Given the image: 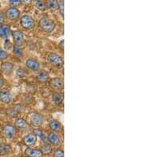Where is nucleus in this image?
Wrapping results in <instances>:
<instances>
[{"instance_id":"f257e3e1","label":"nucleus","mask_w":143,"mask_h":157,"mask_svg":"<svg viewBox=\"0 0 143 157\" xmlns=\"http://www.w3.org/2000/svg\"><path fill=\"white\" fill-rule=\"evenodd\" d=\"M39 27L41 28V29L43 32L47 33H52L56 28V25H55L54 21L50 19L49 17L47 16H42L39 20Z\"/></svg>"},{"instance_id":"f03ea898","label":"nucleus","mask_w":143,"mask_h":157,"mask_svg":"<svg viewBox=\"0 0 143 157\" xmlns=\"http://www.w3.org/2000/svg\"><path fill=\"white\" fill-rule=\"evenodd\" d=\"M20 25L25 30H30L35 26V21L29 14H24L20 18Z\"/></svg>"},{"instance_id":"7ed1b4c3","label":"nucleus","mask_w":143,"mask_h":157,"mask_svg":"<svg viewBox=\"0 0 143 157\" xmlns=\"http://www.w3.org/2000/svg\"><path fill=\"white\" fill-rule=\"evenodd\" d=\"M47 60L48 63L56 68H60L64 65V60L60 55L56 54L55 52H50L48 53L47 56Z\"/></svg>"},{"instance_id":"20e7f679","label":"nucleus","mask_w":143,"mask_h":157,"mask_svg":"<svg viewBox=\"0 0 143 157\" xmlns=\"http://www.w3.org/2000/svg\"><path fill=\"white\" fill-rule=\"evenodd\" d=\"M16 133H17V129L13 125L7 124L4 125L2 128V134L7 139H11V138L14 137Z\"/></svg>"},{"instance_id":"39448f33","label":"nucleus","mask_w":143,"mask_h":157,"mask_svg":"<svg viewBox=\"0 0 143 157\" xmlns=\"http://www.w3.org/2000/svg\"><path fill=\"white\" fill-rule=\"evenodd\" d=\"M20 10L17 7L10 6L6 10L5 16L10 21H16L20 17Z\"/></svg>"},{"instance_id":"423d86ee","label":"nucleus","mask_w":143,"mask_h":157,"mask_svg":"<svg viewBox=\"0 0 143 157\" xmlns=\"http://www.w3.org/2000/svg\"><path fill=\"white\" fill-rule=\"evenodd\" d=\"M30 122L34 127H41L44 123V118L39 113H33L30 116Z\"/></svg>"},{"instance_id":"0eeeda50","label":"nucleus","mask_w":143,"mask_h":157,"mask_svg":"<svg viewBox=\"0 0 143 157\" xmlns=\"http://www.w3.org/2000/svg\"><path fill=\"white\" fill-rule=\"evenodd\" d=\"M49 86L52 89L60 92V90L63 89L64 87V81L61 78L55 77L49 81Z\"/></svg>"},{"instance_id":"6e6552de","label":"nucleus","mask_w":143,"mask_h":157,"mask_svg":"<svg viewBox=\"0 0 143 157\" xmlns=\"http://www.w3.org/2000/svg\"><path fill=\"white\" fill-rule=\"evenodd\" d=\"M25 65H26V68L31 71H38L41 67L40 62L35 58L27 59L25 61Z\"/></svg>"},{"instance_id":"1a4fd4ad","label":"nucleus","mask_w":143,"mask_h":157,"mask_svg":"<svg viewBox=\"0 0 143 157\" xmlns=\"http://www.w3.org/2000/svg\"><path fill=\"white\" fill-rule=\"evenodd\" d=\"M47 140L50 143V144L56 146V147H58V146H60L61 144V140H60V136L54 132H50L48 134Z\"/></svg>"},{"instance_id":"9d476101","label":"nucleus","mask_w":143,"mask_h":157,"mask_svg":"<svg viewBox=\"0 0 143 157\" xmlns=\"http://www.w3.org/2000/svg\"><path fill=\"white\" fill-rule=\"evenodd\" d=\"M37 136H36L33 133L27 134V135L24 136L23 138V143L25 144L26 146H29V147L34 146L35 144H36V143H37Z\"/></svg>"},{"instance_id":"9b49d317","label":"nucleus","mask_w":143,"mask_h":157,"mask_svg":"<svg viewBox=\"0 0 143 157\" xmlns=\"http://www.w3.org/2000/svg\"><path fill=\"white\" fill-rule=\"evenodd\" d=\"M12 101V95L9 91L6 89L0 91V102L4 104H9Z\"/></svg>"},{"instance_id":"f8f14e48","label":"nucleus","mask_w":143,"mask_h":157,"mask_svg":"<svg viewBox=\"0 0 143 157\" xmlns=\"http://www.w3.org/2000/svg\"><path fill=\"white\" fill-rule=\"evenodd\" d=\"M12 36H13V39L15 43V45H19L21 46L25 41V37H24L23 33L20 30H15L12 33Z\"/></svg>"},{"instance_id":"ddd939ff","label":"nucleus","mask_w":143,"mask_h":157,"mask_svg":"<svg viewBox=\"0 0 143 157\" xmlns=\"http://www.w3.org/2000/svg\"><path fill=\"white\" fill-rule=\"evenodd\" d=\"M14 64L10 62H3L1 64V66H0L1 72H3L6 76H10V75H11L13 71H14Z\"/></svg>"},{"instance_id":"4468645a","label":"nucleus","mask_w":143,"mask_h":157,"mask_svg":"<svg viewBox=\"0 0 143 157\" xmlns=\"http://www.w3.org/2000/svg\"><path fill=\"white\" fill-rule=\"evenodd\" d=\"M25 156L27 157H43L42 151L37 148H27L25 151Z\"/></svg>"},{"instance_id":"2eb2a0df","label":"nucleus","mask_w":143,"mask_h":157,"mask_svg":"<svg viewBox=\"0 0 143 157\" xmlns=\"http://www.w3.org/2000/svg\"><path fill=\"white\" fill-rule=\"evenodd\" d=\"M48 126L52 132H60L62 129V125L56 119H51L48 121Z\"/></svg>"},{"instance_id":"dca6fc26","label":"nucleus","mask_w":143,"mask_h":157,"mask_svg":"<svg viewBox=\"0 0 143 157\" xmlns=\"http://www.w3.org/2000/svg\"><path fill=\"white\" fill-rule=\"evenodd\" d=\"M11 33V29L9 25H0V37L2 38H7Z\"/></svg>"},{"instance_id":"f3484780","label":"nucleus","mask_w":143,"mask_h":157,"mask_svg":"<svg viewBox=\"0 0 143 157\" xmlns=\"http://www.w3.org/2000/svg\"><path fill=\"white\" fill-rule=\"evenodd\" d=\"M64 96L63 92H56L52 95V101L56 106H60L64 101Z\"/></svg>"},{"instance_id":"a211bd4d","label":"nucleus","mask_w":143,"mask_h":157,"mask_svg":"<svg viewBox=\"0 0 143 157\" xmlns=\"http://www.w3.org/2000/svg\"><path fill=\"white\" fill-rule=\"evenodd\" d=\"M36 79H37V82L43 84V83L48 81V80H49V74L46 71H41V72L37 73V75L36 76Z\"/></svg>"},{"instance_id":"6ab92c4d","label":"nucleus","mask_w":143,"mask_h":157,"mask_svg":"<svg viewBox=\"0 0 143 157\" xmlns=\"http://www.w3.org/2000/svg\"><path fill=\"white\" fill-rule=\"evenodd\" d=\"M16 129H27L29 128V124L27 123V121L23 118H17L15 121V125Z\"/></svg>"},{"instance_id":"aec40b11","label":"nucleus","mask_w":143,"mask_h":157,"mask_svg":"<svg viewBox=\"0 0 143 157\" xmlns=\"http://www.w3.org/2000/svg\"><path fill=\"white\" fill-rule=\"evenodd\" d=\"M10 151H11V147H10V144L6 143L0 144V155H8Z\"/></svg>"},{"instance_id":"412c9836","label":"nucleus","mask_w":143,"mask_h":157,"mask_svg":"<svg viewBox=\"0 0 143 157\" xmlns=\"http://www.w3.org/2000/svg\"><path fill=\"white\" fill-rule=\"evenodd\" d=\"M33 133H34L37 136H39L40 139H41L43 142L47 143V141H48V140H47V136H46V134L44 133V132L43 131V130L40 129H36L33 130Z\"/></svg>"},{"instance_id":"4be33fe9","label":"nucleus","mask_w":143,"mask_h":157,"mask_svg":"<svg viewBox=\"0 0 143 157\" xmlns=\"http://www.w3.org/2000/svg\"><path fill=\"white\" fill-rule=\"evenodd\" d=\"M13 53H14V56H16L18 58H21L23 56V49L19 45H15L14 44L13 45Z\"/></svg>"},{"instance_id":"5701e85b","label":"nucleus","mask_w":143,"mask_h":157,"mask_svg":"<svg viewBox=\"0 0 143 157\" xmlns=\"http://www.w3.org/2000/svg\"><path fill=\"white\" fill-rule=\"evenodd\" d=\"M40 150L42 151L43 155H49L50 153H52V147L50 144L47 143L43 144Z\"/></svg>"},{"instance_id":"b1692460","label":"nucleus","mask_w":143,"mask_h":157,"mask_svg":"<svg viewBox=\"0 0 143 157\" xmlns=\"http://www.w3.org/2000/svg\"><path fill=\"white\" fill-rule=\"evenodd\" d=\"M20 112V110L18 109H17V107H11V108H9L6 110V114H7L8 116L11 117V118H16L18 114V113Z\"/></svg>"},{"instance_id":"393cba45","label":"nucleus","mask_w":143,"mask_h":157,"mask_svg":"<svg viewBox=\"0 0 143 157\" xmlns=\"http://www.w3.org/2000/svg\"><path fill=\"white\" fill-rule=\"evenodd\" d=\"M35 6L37 7V10H41V11H45L48 8L47 4L43 1H40V0H37L35 2Z\"/></svg>"},{"instance_id":"a878e982","label":"nucleus","mask_w":143,"mask_h":157,"mask_svg":"<svg viewBox=\"0 0 143 157\" xmlns=\"http://www.w3.org/2000/svg\"><path fill=\"white\" fill-rule=\"evenodd\" d=\"M47 6L52 10H58V1H56V0H49L48 3H47Z\"/></svg>"},{"instance_id":"bb28decb","label":"nucleus","mask_w":143,"mask_h":157,"mask_svg":"<svg viewBox=\"0 0 143 157\" xmlns=\"http://www.w3.org/2000/svg\"><path fill=\"white\" fill-rule=\"evenodd\" d=\"M16 75H17V77L24 78L27 76L28 73H27V72H26V71L24 69V68H17V70L16 71Z\"/></svg>"},{"instance_id":"cd10ccee","label":"nucleus","mask_w":143,"mask_h":157,"mask_svg":"<svg viewBox=\"0 0 143 157\" xmlns=\"http://www.w3.org/2000/svg\"><path fill=\"white\" fill-rule=\"evenodd\" d=\"M8 57V52L0 47V60H6Z\"/></svg>"},{"instance_id":"c85d7f7f","label":"nucleus","mask_w":143,"mask_h":157,"mask_svg":"<svg viewBox=\"0 0 143 157\" xmlns=\"http://www.w3.org/2000/svg\"><path fill=\"white\" fill-rule=\"evenodd\" d=\"M53 157H64V151L60 148L56 149L53 152Z\"/></svg>"},{"instance_id":"c756f323","label":"nucleus","mask_w":143,"mask_h":157,"mask_svg":"<svg viewBox=\"0 0 143 157\" xmlns=\"http://www.w3.org/2000/svg\"><path fill=\"white\" fill-rule=\"evenodd\" d=\"M64 0H60L58 2V9L60 10V14H61L62 17H64Z\"/></svg>"},{"instance_id":"7c9ffc66","label":"nucleus","mask_w":143,"mask_h":157,"mask_svg":"<svg viewBox=\"0 0 143 157\" xmlns=\"http://www.w3.org/2000/svg\"><path fill=\"white\" fill-rule=\"evenodd\" d=\"M10 6H13V7H16L17 6L20 5L21 3V0H10Z\"/></svg>"},{"instance_id":"2f4dec72","label":"nucleus","mask_w":143,"mask_h":157,"mask_svg":"<svg viewBox=\"0 0 143 157\" xmlns=\"http://www.w3.org/2000/svg\"><path fill=\"white\" fill-rule=\"evenodd\" d=\"M5 20H6V16L5 14L3 13V11L0 10V25H3L4 22H5Z\"/></svg>"},{"instance_id":"473e14b6","label":"nucleus","mask_w":143,"mask_h":157,"mask_svg":"<svg viewBox=\"0 0 143 157\" xmlns=\"http://www.w3.org/2000/svg\"><path fill=\"white\" fill-rule=\"evenodd\" d=\"M4 47H5V49H6V50H7V49H10L12 47V44L9 39H6V41L4 42Z\"/></svg>"},{"instance_id":"72a5a7b5","label":"nucleus","mask_w":143,"mask_h":157,"mask_svg":"<svg viewBox=\"0 0 143 157\" xmlns=\"http://www.w3.org/2000/svg\"><path fill=\"white\" fill-rule=\"evenodd\" d=\"M59 48H60L62 51L64 50V39H62L61 41L59 42Z\"/></svg>"},{"instance_id":"f704fd0d","label":"nucleus","mask_w":143,"mask_h":157,"mask_svg":"<svg viewBox=\"0 0 143 157\" xmlns=\"http://www.w3.org/2000/svg\"><path fill=\"white\" fill-rule=\"evenodd\" d=\"M4 84H5V81H4V80L2 79V77H0V89H1L2 87H3Z\"/></svg>"},{"instance_id":"c9c22d12","label":"nucleus","mask_w":143,"mask_h":157,"mask_svg":"<svg viewBox=\"0 0 143 157\" xmlns=\"http://www.w3.org/2000/svg\"><path fill=\"white\" fill-rule=\"evenodd\" d=\"M0 73H1V69H0Z\"/></svg>"},{"instance_id":"e433bc0d","label":"nucleus","mask_w":143,"mask_h":157,"mask_svg":"<svg viewBox=\"0 0 143 157\" xmlns=\"http://www.w3.org/2000/svg\"><path fill=\"white\" fill-rule=\"evenodd\" d=\"M22 157H27V156H22Z\"/></svg>"}]
</instances>
